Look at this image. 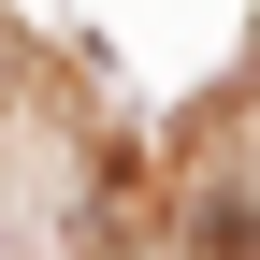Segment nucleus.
<instances>
[{
	"mask_svg": "<svg viewBox=\"0 0 260 260\" xmlns=\"http://www.w3.org/2000/svg\"><path fill=\"white\" fill-rule=\"evenodd\" d=\"M203 260H260V217L246 203H203Z\"/></svg>",
	"mask_w": 260,
	"mask_h": 260,
	"instance_id": "obj_1",
	"label": "nucleus"
}]
</instances>
